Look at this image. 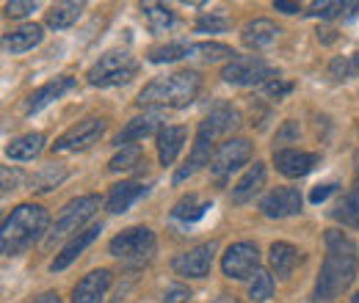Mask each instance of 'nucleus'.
Listing matches in <instances>:
<instances>
[{"mask_svg": "<svg viewBox=\"0 0 359 303\" xmlns=\"http://www.w3.org/2000/svg\"><path fill=\"white\" fill-rule=\"evenodd\" d=\"M357 270L359 254L354 240L348 234H343L340 229H329L326 232V260L320 265L313 298L318 303H332L334 298H340L354 284Z\"/></svg>", "mask_w": 359, "mask_h": 303, "instance_id": "f257e3e1", "label": "nucleus"}, {"mask_svg": "<svg viewBox=\"0 0 359 303\" xmlns=\"http://www.w3.org/2000/svg\"><path fill=\"white\" fill-rule=\"evenodd\" d=\"M50 226V216L39 204H20L11 210V216L3 220L0 229V248L6 257L22 254L28 246H34Z\"/></svg>", "mask_w": 359, "mask_h": 303, "instance_id": "f03ea898", "label": "nucleus"}, {"mask_svg": "<svg viewBox=\"0 0 359 303\" xmlns=\"http://www.w3.org/2000/svg\"><path fill=\"white\" fill-rule=\"evenodd\" d=\"M202 88L199 72H175L166 78H155L138 91L141 108H185L196 99Z\"/></svg>", "mask_w": 359, "mask_h": 303, "instance_id": "7ed1b4c3", "label": "nucleus"}, {"mask_svg": "<svg viewBox=\"0 0 359 303\" xmlns=\"http://www.w3.org/2000/svg\"><path fill=\"white\" fill-rule=\"evenodd\" d=\"M138 72V61L128 50H114V52H105L97 58V64L86 72V80L94 88H111V86H122V83H130Z\"/></svg>", "mask_w": 359, "mask_h": 303, "instance_id": "20e7f679", "label": "nucleus"}, {"mask_svg": "<svg viewBox=\"0 0 359 303\" xmlns=\"http://www.w3.org/2000/svg\"><path fill=\"white\" fill-rule=\"evenodd\" d=\"M97 210H100V196H97V193L72 199V202L61 210V216L55 218V223L50 226V232H47V246H55L58 240H64V237H69V234H72V237L81 234V232H83V223H86Z\"/></svg>", "mask_w": 359, "mask_h": 303, "instance_id": "39448f33", "label": "nucleus"}, {"mask_svg": "<svg viewBox=\"0 0 359 303\" xmlns=\"http://www.w3.org/2000/svg\"><path fill=\"white\" fill-rule=\"evenodd\" d=\"M222 78L232 86H266L279 78V72L260 55H235L222 69Z\"/></svg>", "mask_w": 359, "mask_h": 303, "instance_id": "423d86ee", "label": "nucleus"}, {"mask_svg": "<svg viewBox=\"0 0 359 303\" xmlns=\"http://www.w3.org/2000/svg\"><path fill=\"white\" fill-rule=\"evenodd\" d=\"M158 248V237L152 229L147 226H133V229H125L119 232L111 243H108V251L111 257L116 260H128V262H147Z\"/></svg>", "mask_w": 359, "mask_h": 303, "instance_id": "0eeeda50", "label": "nucleus"}, {"mask_svg": "<svg viewBox=\"0 0 359 303\" xmlns=\"http://www.w3.org/2000/svg\"><path fill=\"white\" fill-rule=\"evenodd\" d=\"M252 160V141L246 138H229L224 143H219L213 160H210V176L224 185L226 179L232 176V171L243 169Z\"/></svg>", "mask_w": 359, "mask_h": 303, "instance_id": "6e6552de", "label": "nucleus"}, {"mask_svg": "<svg viewBox=\"0 0 359 303\" xmlns=\"http://www.w3.org/2000/svg\"><path fill=\"white\" fill-rule=\"evenodd\" d=\"M222 270H224L226 279H235V281H243V279H252L260 273V251L255 243H232L222 257Z\"/></svg>", "mask_w": 359, "mask_h": 303, "instance_id": "1a4fd4ad", "label": "nucleus"}, {"mask_svg": "<svg viewBox=\"0 0 359 303\" xmlns=\"http://www.w3.org/2000/svg\"><path fill=\"white\" fill-rule=\"evenodd\" d=\"M105 132V119L100 116H89L83 122H78L75 127L58 135L55 143H53V152H81V149H89L91 143H97Z\"/></svg>", "mask_w": 359, "mask_h": 303, "instance_id": "9d476101", "label": "nucleus"}, {"mask_svg": "<svg viewBox=\"0 0 359 303\" xmlns=\"http://www.w3.org/2000/svg\"><path fill=\"white\" fill-rule=\"evenodd\" d=\"M216 251H219V243L210 240V243H202L191 251H182L172 260V267L175 273L182 276V279H205L213 267V260H216Z\"/></svg>", "mask_w": 359, "mask_h": 303, "instance_id": "9b49d317", "label": "nucleus"}, {"mask_svg": "<svg viewBox=\"0 0 359 303\" xmlns=\"http://www.w3.org/2000/svg\"><path fill=\"white\" fill-rule=\"evenodd\" d=\"M304 207V196L299 188H273L271 193L263 196L260 213L266 218H290L299 216Z\"/></svg>", "mask_w": 359, "mask_h": 303, "instance_id": "f8f14e48", "label": "nucleus"}, {"mask_svg": "<svg viewBox=\"0 0 359 303\" xmlns=\"http://www.w3.org/2000/svg\"><path fill=\"white\" fill-rule=\"evenodd\" d=\"M213 143H216V138L199 125V130H196V143H194V149H191V155H188L185 166L175 171V185L185 182L188 176H194L199 169L210 166V160H213V155H216V152H213Z\"/></svg>", "mask_w": 359, "mask_h": 303, "instance_id": "ddd939ff", "label": "nucleus"}, {"mask_svg": "<svg viewBox=\"0 0 359 303\" xmlns=\"http://www.w3.org/2000/svg\"><path fill=\"white\" fill-rule=\"evenodd\" d=\"M318 155L313 152H299V149H273V166L276 171L287 179H299L307 176L318 166Z\"/></svg>", "mask_w": 359, "mask_h": 303, "instance_id": "4468645a", "label": "nucleus"}, {"mask_svg": "<svg viewBox=\"0 0 359 303\" xmlns=\"http://www.w3.org/2000/svg\"><path fill=\"white\" fill-rule=\"evenodd\" d=\"M111 281H114L111 270H105V267L91 270V273H86V276L75 284V290H72V303H102L108 287H111Z\"/></svg>", "mask_w": 359, "mask_h": 303, "instance_id": "2eb2a0df", "label": "nucleus"}, {"mask_svg": "<svg viewBox=\"0 0 359 303\" xmlns=\"http://www.w3.org/2000/svg\"><path fill=\"white\" fill-rule=\"evenodd\" d=\"M100 232H102V223H94V226H86L81 234H75V237L61 248V254H55V260L50 262V270H53V273L67 270V267H69V265L78 260V257L89 248L91 243L100 237Z\"/></svg>", "mask_w": 359, "mask_h": 303, "instance_id": "dca6fc26", "label": "nucleus"}, {"mask_svg": "<svg viewBox=\"0 0 359 303\" xmlns=\"http://www.w3.org/2000/svg\"><path fill=\"white\" fill-rule=\"evenodd\" d=\"M75 86H78V80H75V78H69V75H61V78L50 80V83H45L42 88H36V91L28 97V102H25V113H28V116L39 113V111H42V108H47L53 99L64 97L67 91H72Z\"/></svg>", "mask_w": 359, "mask_h": 303, "instance_id": "f3484780", "label": "nucleus"}, {"mask_svg": "<svg viewBox=\"0 0 359 303\" xmlns=\"http://www.w3.org/2000/svg\"><path fill=\"white\" fill-rule=\"evenodd\" d=\"M279 36V25H273L266 17H257V20H249L241 31V42L246 44L249 50H266L276 42Z\"/></svg>", "mask_w": 359, "mask_h": 303, "instance_id": "a211bd4d", "label": "nucleus"}, {"mask_svg": "<svg viewBox=\"0 0 359 303\" xmlns=\"http://www.w3.org/2000/svg\"><path fill=\"white\" fill-rule=\"evenodd\" d=\"M199 125L210 132L213 138H219V135H226V132H232L241 127V113H238L229 102H219V105L210 108V113H208Z\"/></svg>", "mask_w": 359, "mask_h": 303, "instance_id": "6ab92c4d", "label": "nucleus"}, {"mask_svg": "<svg viewBox=\"0 0 359 303\" xmlns=\"http://www.w3.org/2000/svg\"><path fill=\"white\" fill-rule=\"evenodd\" d=\"M147 190L149 188L147 185H138V182H119V185L111 188V193L105 199V207H108V213L122 216V213H128L133 207L141 196H147Z\"/></svg>", "mask_w": 359, "mask_h": 303, "instance_id": "aec40b11", "label": "nucleus"}, {"mask_svg": "<svg viewBox=\"0 0 359 303\" xmlns=\"http://www.w3.org/2000/svg\"><path fill=\"white\" fill-rule=\"evenodd\" d=\"M269 260H271V270H273L279 279H290V273H293V270L302 265L304 254H302L296 246L276 240V243H271Z\"/></svg>", "mask_w": 359, "mask_h": 303, "instance_id": "412c9836", "label": "nucleus"}, {"mask_svg": "<svg viewBox=\"0 0 359 303\" xmlns=\"http://www.w3.org/2000/svg\"><path fill=\"white\" fill-rule=\"evenodd\" d=\"M185 138H188V130L182 125H166L158 132V160H161V166H172L177 160Z\"/></svg>", "mask_w": 359, "mask_h": 303, "instance_id": "4be33fe9", "label": "nucleus"}, {"mask_svg": "<svg viewBox=\"0 0 359 303\" xmlns=\"http://www.w3.org/2000/svg\"><path fill=\"white\" fill-rule=\"evenodd\" d=\"M158 125H161V116L158 113H144V116H135L130 119L122 130L116 132V138H114V143L122 149V146H130L133 141H144L147 135H152V132L158 130ZM161 132V130H158Z\"/></svg>", "mask_w": 359, "mask_h": 303, "instance_id": "5701e85b", "label": "nucleus"}, {"mask_svg": "<svg viewBox=\"0 0 359 303\" xmlns=\"http://www.w3.org/2000/svg\"><path fill=\"white\" fill-rule=\"evenodd\" d=\"M45 39V31H42V25H36V22H31V25H20L17 31H8L6 36H3V47H6V52H11V55H20V52H28V50H34L36 44Z\"/></svg>", "mask_w": 359, "mask_h": 303, "instance_id": "b1692460", "label": "nucleus"}, {"mask_svg": "<svg viewBox=\"0 0 359 303\" xmlns=\"http://www.w3.org/2000/svg\"><path fill=\"white\" fill-rule=\"evenodd\" d=\"M263 185H266V166L257 160L255 166H249V171L243 174V176L238 179V185L232 188V202H235V204L252 202V199L260 193Z\"/></svg>", "mask_w": 359, "mask_h": 303, "instance_id": "393cba45", "label": "nucleus"}, {"mask_svg": "<svg viewBox=\"0 0 359 303\" xmlns=\"http://www.w3.org/2000/svg\"><path fill=\"white\" fill-rule=\"evenodd\" d=\"M42 149H45V135H42V132H28V135L14 138V141L6 146V157L20 160V163H28V160L39 157Z\"/></svg>", "mask_w": 359, "mask_h": 303, "instance_id": "a878e982", "label": "nucleus"}, {"mask_svg": "<svg viewBox=\"0 0 359 303\" xmlns=\"http://www.w3.org/2000/svg\"><path fill=\"white\" fill-rule=\"evenodd\" d=\"M141 14H144V20H147L152 34H166L177 22L175 11L169 6H163V3H141Z\"/></svg>", "mask_w": 359, "mask_h": 303, "instance_id": "bb28decb", "label": "nucleus"}, {"mask_svg": "<svg viewBox=\"0 0 359 303\" xmlns=\"http://www.w3.org/2000/svg\"><path fill=\"white\" fill-rule=\"evenodd\" d=\"M86 3H55L50 11H47V25L55 28V31H64V28H72L81 14H83Z\"/></svg>", "mask_w": 359, "mask_h": 303, "instance_id": "cd10ccee", "label": "nucleus"}, {"mask_svg": "<svg viewBox=\"0 0 359 303\" xmlns=\"http://www.w3.org/2000/svg\"><path fill=\"white\" fill-rule=\"evenodd\" d=\"M332 218H337L340 223L359 229V179L348 188V193L337 202V207L332 210Z\"/></svg>", "mask_w": 359, "mask_h": 303, "instance_id": "c85d7f7f", "label": "nucleus"}, {"mask_svg": "<svg viewBox=\"0 0 359 303\" xmlns=\"http://www.w3.org/2000/svg\"><path fill=\"white\" fill-rule=\"evenodd\" d=\"M208 210H210V202H199L194 193H188L185 199H180L177 204H175L172 216L177 218V220H185V223H194V220L205 218Z\"/></svg>", "mask_w": 359, "mask_h": 303, "instance_id": "c756f323", "label": "nucleus"}, {"mask_svg": "<svg viewBox=\"0 0 359 303\" xmlns=\"http://www.w3.org/2000/svg\"><path fill=\"white\" fill-rule=\"evenodd\" d=\"M64 176H67V169H64L61 163H47V166H42V171L34 174V179H31V190L47 193V190H53Z\"/></svg>", "mask_w": 359, "mask_h": 303, "instance_id": "7c9ffc66", "label": "nucleus"}, {"mask_svg": "<svg viewBox=\"0 0 359 303\" xmlns=\"http://www.w3.org/2000/svg\"><path fill=\"white\" fill-rule=\"evenodd\" d=\"M232 47L219 42H196L188 47V58H202V61H222V58H229L232 61Z\"/></svg>", "mask_w": 359, "mask_h": 303, "instance_id": "2f4dec72", "label": "nucleus"}, {"mask_svg": "<svg viewBox=\"0 0 359 303\" xmlns=\"http://www.w3.org/2000/svg\"><path fill=\"white\" fill-rule=\"evenodd\" d=\"M141 160H144V149H141L138 143H130V146H122V149L111 157L108 169H111V171H130L135 166H141Z\"/></svg>", "mask_w": 359, "mask_h": 303, "instance_id": "473e14b6", "label": "nucleus"}, {"mask_svg": "<svg viewBox=\"0 0 359 303\" xmlns=\"http://www.w3.org/2000/svg\"><path fill=\"white\" fill-rule=\"evenodd\" d=\"M329 75H332L334 80H351V78H359V52L332 58V64H329Z\"/></svg>", "mask_w": 359, "mask_h": 303, "instance_id": "72a5a7b5", "label": "nucleus"}, {"mask_svg": "<svg viewBox=\"0 0 359 303\" xmlns=\"http://www.w3.org/2000/svg\"><path fill=\"white\" fill-rule=\"evenodd\" d=\"M188 42H172L163 44V47H155L149 52V61L152 64H172V61H180V58H188Z\"/></svg>", "mask_w": 359, "mask_h": 303, "instance_id": "f704fd0d", "label": "nucleus"}, {"mask_svg": "<svg viewBox=\"0 0 359 303\" xmlns=\"http://www.w3.org/2000/svg\"><path fill=\"white\" fill-rule=\"evenodd\" d=\"M273 295V276L269 270H260L249 284V298L255 303H266Z\"/></svg>", "mask_w": 359, "mask_h": 303, "instance_id": "c9c22d12", "label": "nucleus"}, {"mask_svg": "<svg viewBox=\"0 0 359 303\" xmlns=\"http://www.w3.org/2000/svg\"><path fill=\"white\" fill-rule=\"evenodd\" d=\"M229 28V20L219 11H210V14H202L196 20V34H224Z\"/></svg>", "mask_w": 359, "mask_h": 303, "instance_id": "e433bc0d", "label": "nucleus"}, {"mask_svg": "<svg viewBox=\"0 0 359 303\" xmlns=\"http://www.w3.org/2000/svg\"><path fill=\"white\" fill-rule=\"evenodd\" d=\"M343 11H346V3L334 0V3H313V8H310L307 14H313V17H323V20H332V17L343 14Z\"/></svg>", "mask_w": 359, "mask_h": 303, "instance_id": "4c0bfd02", "label": "nucleus"}, {"mask_svg": "<svg viewBox=\"0 0 359 303\" xmlns=\"http://www.w3.org/2000/svg\"><path fill=\"white\" fill-rule=\"evenodd\" d=\"M31 11H36V3H31V0H11V3H6V17L8 20H20V17L31 14Z\"/></svg>", "mask_w": 359, "mask_h": 303, "instance_id": "58836bf2", "label": "nucleus"}, {"mask_svg": "<svg viewBox=\"0 0 359 303\" xmlns=\"http://www.w3.org/2000/svg\"><path fill=\"white\" fill-rule=\"evenodd\" d=\"M293 91V83H287V80H282V78H276V80H271L263 86V94L266 97H273V99H282V97H287Z\"/></svg>", "mask_w": 359, "mask_h": 303, "instance_id": "ea45409f", "label": "nucleus"}, {"mask_svg": "<svg viewBox=\"0 0 359 303\" xmlns=\"http://www.w3.org/2000/svg\"><path fill=\"white\" fill-rule=\"evenodd\" d=\"M188 298H191V290H188V287H182V284H175V287H169V290H166L163 303H188Z\"/></svg>", "mask_w": 359, "mask_h": 303, "instance_id": "a19ab883", "label": "nucleus"}, {"mask_svg": "<svg viewBox=\"0 0 359 303\" xmlns=\"http://www.w3.org/2000/svg\"><path fill=\"white\" fill-rule=\"evenodd\" d=\"M334 188H337L334 182H323V185H315L313 193H310V202H313V204H320V202H326V199L334 193Z\"/></svg>", "mask_w": 359, "mask_h": 303, "instance_id": "79ce46f5", "label": "nucleus"}, {"mask_svg": "<svg viewBox=\"0 0 359 303\" xmlns=\"http://www.w3.org/2000/svg\"><path fill=\"white\" fill-rule=\"evenodd\" d=\"M20 179H22V174H20V171H11V169L6 166V169H3V193L14 190V188L20 185Z\"/></svg>", "mask_w": 359, "mask_h": 303, "instance_id": "37998d69", "label": "nucleus"}, {"mask_svg": "<svg viewBox=\"0 0 359 303\" xmlns=\"http://www.w3.org/2000/svg\"><path fill=\"white\" fill-rule=\"evenodd\" d=\"M299 135V125L296 122H285V127L276 132V141L282 143V141H290V138H296Z\"/></svg>", "mask_w": 359, "mask_h": 303, "instance_id": "c03bdc74", "label": "nucleus"}, {"mask_svg": "<svg viewBox=\"0 0 359 303\" xmlns=\"http://www.w3.org/2000/svg\"><path fill=\"white\" fill-rule=\"evenodd\" d=\"M273 8L276 11H285V14H299L302 6L299 3H290V0H273Z\"/></svg>", "mask_w": 359, "mask_h": 303, "instance_id": "a18cd8bd", "label": "nucleus"}, {"mask_svg": "<svg viewBox=\"0 0 359 303\" xmlns=\"http://www.w3.org/2000/svg\"><path fill=\"white\" fill-rule=\"evenodd\" d=\"M36 303H61V298L55 295V293H45V295H39Z\"/></svg>", "mask_w": 359, "mask_h": 303, "instance_id": "49530a36", "label": "nucleus"}, {"mask_svg": "<svg viewBox=\"0 0 359 303\" xmlns=\"http://www.w3.org/2000/svg\"><path fill=\"white\" fill-rule=\"evenodd\" d=\"M346 17H357L359 14V3H346V11H343Z\"/></svg>", "mask_w": 359, "mask_h": 303, "instance_id": "de8ad7c7", "label": "nucleus"}, {"mask_svg": "<svg viewBox=\"0 0 359 303\" xmlns=\"http://www.w3.org/2000/svg\"><path fill=\"white\" fill-rule=\"evenodd\" d=\"M210 303H238V298H232V295H219L216 301H210Z\"/></svg>", "mask_w": 359, "mask_h": 303, "instance_id": "09e8293b", "label": "nucleus"}, {"mask_svg": "<svg viewBox=\"0 0 359 303\" xmlns=\"http://www.w3.org/2000/svg\"><path fill=\"white\" fill-rule=\"evenodd\" d=\"M354 166H357V179H359V149H357V155H354Z\"/></svg>", "mask_w": 359, "mask_h": 303, "instance_id": "8fccbe9b", "label": "nucleus"}, {"mask_svg": "<svg viewBox=\"0 0 359 303\" xmlns=\"http://www.w3.org/2000/svg\"><path fill=\"white\" fill-rule=\"evenodd\" d=\"M351 303H359V293L354 295V298H351Z\"/></svg>", "mask_w": 359, "mask_h": 303, "instance_id": "3c124183", "label": "nucleus"}]
</instances>
